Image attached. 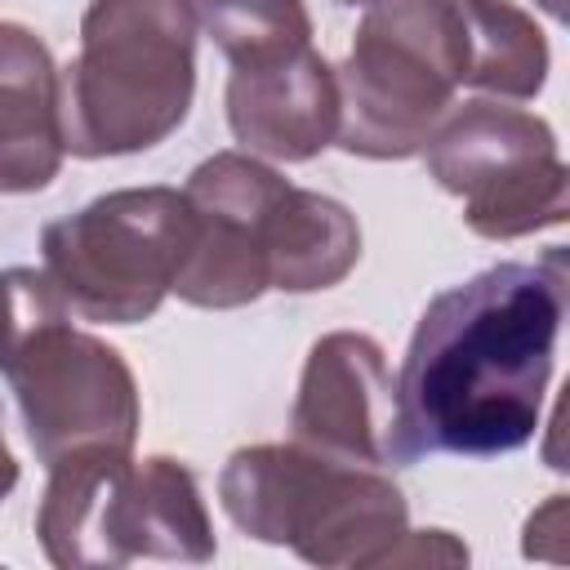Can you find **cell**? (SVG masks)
I'll list each match as a JSON object with an SVG mask.
<instances>
[{
  "mask_svg": "<svg viewBox=\"0 0 570 570\" xmlns=\"http://www.w3.org/2000/svg\"><path fill=\"white\" fill-rule=\"evenodd\" d=\"M566 289L561 245L539 263H499L441 289L392 383V463L521 450L539 432Z\"/></svg>",
  "mask_w": 570,
  "mask_h": 570,
  "instance_id": "cell-1",
  "label": "cell"
},
{
  "mask_svg": "<svg viewBox=\"0 0 570 570\" xmlns=\"http://www.w3.org/2000/svg\"><path fill=\"white\" fill-rule=\"evenodd\" d=\"M0 374L40 463L134 454L138 387L116 347L71 325V303L36 267L0 272Z\"/></svg>",
  "mask_w": 570,
  "mask_h": 570,
  "instance_id": "cell-2",
  "label": "cell"
},
{
  "mask_svg": "<svg viewBox=\"0 0 570 570\" xmlns=\"http://www.w3.org/2000/svg\"><path fill=\"white\" fill-rule=\"evenodd\" d=\"M191 94V0H89L80 53L58 71L62 147L85 160L147 151L187 120Z\"/></svg>",
  "mask_w": 570,
  "mask_h": 570,
  "instance_id": "cell-3",
  "label": "cell"
},
{
  "mask_svg": "<svg viewBox=\"0 0 570 570\" xmlns=\"http://www.w3.org/2000/svg\"><path fill=\"white\" fill-rule=\"evenodd\" d=\"M223 512L258 543L312 566H383L405 534V494L365 463L312 445H245L218 476Z\"/></svg>",
  "mask_w": 570,
  "mask_h": 570,
  "instance_id": "cell-4",
  "label": "cell"
},
{
  "mask_svg": "<svg viewBox=\"0 0 570 570\" xmlns=\"http://www.w3.org/2000/svg\"><path fill=\"white\" fill-rule=\"evenodd\" d=\"M40 548L53 566L209 561L218 552L200 485L187 463L151 454H85L49 463L36 512Z\"/></svg>",
  "mask_w": 570,
  "mask_h": 570,
  "instance_id": "cell-5",
  "label": "cell"
},
{
  "mask_svg": "<svg viewBox=\"0 0 570 570\" xmlns=\"http://www.w3.org/2000/svg\"><path fill=\"white\" fill-rule=\"evenodd\" d=\"M468 71L459 0H374L338 80L334 142L365 160L423 151Z\"/></svg>",
  "mask_w": 570,
  "mask_h": 570,
  "instance_id": "cell-6",
  "label": "cell"
},
{
  "mask_svg": "<svg viewBox=\"0 0 570 570\" xmlns=\"http://www.w3.org/2000/svg\"><path fill=\"white\" fill-rule=\"evenodd\" d=\"M191 249V209L174 187H125L40 232L45 276L98 325L147 321Z\"/></svg>",
  "mask_w": 570,
  "mask_h": 570,
  "instance_id": "cell-7",
  "label": "cell"
},
{
  "mask_svg": "<svg viewBox=\"0 0 570 570\" xmlns=\"http://www.w3.org/2000/svg\"><path fill=\"white\" fill-rule=\"evenodd\" d=\"M428 174L463 200V223L485 240L566 223V165L548 120L503 102H463L423 142Z\"/></svg>",
  "mask_w": 570,
  "mask_h": 570,
  "instance_id": "cell-8",
  "label": "cell"
},
{
  "mask_svg": "<svg viewBox=\"0 0 570 570\" xmlns=\"http://www.w3.org/2000/svg\"><path fill=\"white\" fill-rule=\"evenodd\" d=\"M289 183L245 156L218 151L200 160L183 187L191 209V249L174 276V294L191 307H245L267 285V218Z\"/></svg>",
  "mask_w": 570,
  "mask_h": 570,
  "instance_id": "cell-9",
  "label": "cell"
},
{
  "mask_svg": "<svg viewBox=\"0 0 570 570\" xmlns=\"http://www.w3.org/2000/svg\"><path fill=\"white\" fill-rule=\"evenodd\" d=\"M294 441L321 454L383 468L392 463V374L370 334L334 330L312 343L294 414Z\"/></svg>",
  "mask_w": 570,
  "mask_h": 570,
  "instance_id": "cell-10",
  "label": "cell"
},
{
  "mask_svg": "<svg viewBox=\"0 0 570 570\" xmlns=\"http://www.w3.org/2000/svg\"><path fill=\"white\" fill-rule=\"evenodd\" d=\"M227 125L236 142L267 160H312L338 134L334 67L307 45L289 58L232 67Z\"/></svg>",
  "mask_w": 570,
  "mask_h": 570,
  "instance_id": "cell-11",
  "label": "cell"
},
{
  "mask_svg": "<svg viewBox=\"0 0 570 570\" xmlns=\"http://www.w3.org/2000/svg\"><path fill=\"white\" fill-rule=\"evenodd\" d=\"M62 151L58 67L36 31L0 22V191L49 187Z\"/></svg>",
  "mask_w": 570,
  "mask_h": 570,
  "instance_id": "cell-12",
  "label": "cell"
},
{
  "mask_svg": "<svg viewBox=\"0 0 570 570\" xmlns=\"http://www.w3.org/2000/svg\"><path fill=\"white\" fill-rule=\"evenodd\" d=\"M361 258V227L347 205L321 191L285 187L267 218V285L312 294L338 285Z\"/></svg>",
  "mask_w": 570,
  "mask_h": 570,
  "instance_id": "cell-13",
  "label": "cell"
},
{
  "mask_svg": "<svg viewBox=\"0 0 570 570\" xmlns=\"http://www.w3.org/2000/svg\"><path fill=\"white\" fill-rule=\"evenodd\" d=\"M468 31L463 85L499 98H534L548 80V40L512 0H459Z\"/></svg>",
  "mask_w": 570,
  "mask_h": 570,
  "instance_id": "cell-14",
  "label": "cell"
},
{
  "mask_svg": "<svg viewBox=\"0 0 570 570\" xmlns=\"http://www.w3.org/2000/svg\"><path fill=\"white\" fill-rule=\"evenodd\" d=\"M196 22L232 67H258L312 45L303 0H191Z\"/></svg>",
  "mask_w": 570,
  "mask_h": 570,
  "instance_id": "cell-15",
  "label": "cell"
},
{
  "mask_svg": "<svg viewBox=\"0 0 570 570\" xmlns=\"http://www.w3.org/2000/svg\"><path fill=\"white\" fill-rule=\"evenodd\" d=\"M414 561H468V548L454 543L445 530H419V534L405 530L383 557V566H414Z\"/></svg>",
  "mask_w": 570,
  "mask_h": 570,
  "instance_id": "cell-16",
  "label": "cell"
},
{
  "mask_svg": "<svg viewBox=\"0 0 570 570\" xmlns=\"http://www.w3.org/2000/svg\"><path fill=\"white\" fill-rule=\"evenodd\" d=\"M18 485V459L9 454L4 445V432H0V499H9V490Z\"/></svg>",
  "mask_w": 570,
  "mask_h": 570,
  "instance_id": "cell-17",
  "label": "cell"
},
{
  "mask_svg": "<svg viewBox=\"0 0 570 570\" xmlns=\"http://www.w3.org/2000/svg\"><path fill=\"white\" fill-rule=\"evenodd\" d=\"M539 9L552 13V18H561V13H566V0H539Z\"/></svg>",
  "mask_w": 570,
  "mask_h": 570,
  "instance_id": "cell-18",
  "label": "cell"
},
{
  "mask_svg": "<svg viewBox=\"0 0 570 570\" xmlns=\"http://www.w3.org/2000/svg\"><path fill=\"white\" fill-rule=\"evenodd\" d=\"M338 4H374V0H338Z\"/></svg>",
  "mask_w": 570,
  "mask_h": 570,
  "instance_id": "cell-19",
  "label": "cell"
}]
</instances>
